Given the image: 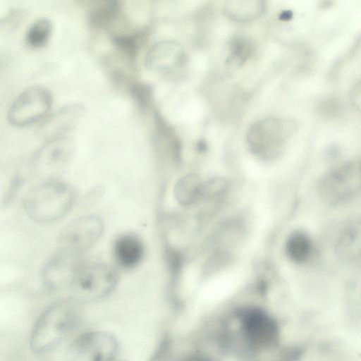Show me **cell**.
Listing matches in <instances>:
<instances>
[{"mask_svg": "<svg viewBox=\"0 0 361 361\" xmlns=\"http://www.w3.org/2000/svg\"><path fill=\"white\" fill-rule=\"evenodd\" d=\"M84 113L85 109L80 104L61 106L44 118L39 128V134L47 140L65 136L78 124Z\"/></svg>", "mask_w": 361, "mask_h": 361, "instance_id": "7c38bea8", "label": "cell"}, {"mask_svg": "<svg viewBox=\"0 0 361 361\" xmlns=\"http://www.w3.org/2000/svg\"><path fill=\"white\" fill-rule=\"evenodd\" d=\"M294 129L295 124L290 120L265 118L252 125L247 140L255 152L266 153L280 145Z\"/></svg>", "mask_w": 361, "mask_h": 361, "instance_id": "9c48e42d", "label": "cell"}, {"mask_svg": "<svg viewBox=\"0 0 361 361\" xmlns=\"http://www.w3.org/2000/svg\"><path fill=\"white\" fill-rule=\"evenodd\" d=\"M350 97L353 106L361 113V79L352 88Z\"/></svg>", "mask_w": 361, "mask_h": 361, "instance_id": "cb8c5ba5", "label": "cell"}, {"mask_svg": "<svg viewBox=\"0 0 361 361\" xmlns=\"http://www.w3.org/2000/svg\"><path fill=\"white\" fill-rule=\"evenodd\" d=\"M52 104L51 92L42 86H32L23 91L8 111V122L16 127L30 125L44 118Z\"/></svg>", "mask_w": 361, "mask_h": 361, "instance_id": "52a82bcc", "label": "cell"}, {"mask_svg": "<svg viewBox=\"0 0 361 361\" xmlns=\"http://www.w3.org/2000/svg\"><path fill=\"white\" fill-rule=\"evenodd\" d=\"M73 300L56 302L38 318L32 331L30 345L35 353H45L59 345L73 330L79 310Z\"/></svg>", "mask_w": 361, "mask_h": 361, "instance_id": "7a4b0ae2", "label": "cell"}, {"mask_svg": "<svg viewBox=\"0 0 361 361\" xmlns=\"http://www.w3.org/2000/svg\"><path fill=\"white\" fill-rule=\"evenodd\" d=\"M116 45L126 54L133 56L136 50V41L132 36L118 35L114 37Z\"/></svg>", "mask_w": 361, "mask_h": 361, "instance_id": "603a6c76", "label": "cell"}, {"mask_svg": "<svg viewBox=\"0 0 361 361\" xmlns=\"http://www.w3.org/2000/svg\"><path fill=\"white\" fill-rule=\"evenodd\" d=\"M76 194L72 186L58 179L44 180L25 195L23 207L27 216L39 224L63 218L73 207Z\"/></svg>", "mask_w": 361, "mask_h": 361, "instance_id": "6da1fadb", "label": "cell"}, {"mask_svg": "<svg viewBox=\"0 0 361 361\" xmlns=\"http://www.w3.org/2000/svg\"><path fill=\"white\" fill-rule=\"evenodd\" d=\"M317 190L329 206L343 204L361 193V157L338 164L320 178Z\"/></svg>", "mask_w": 361, "mask_h": 361, "instance_id": "3957f363", "label": "cell"}, {"mask_svg": "<svg viewBox=\"0 0 361 361\" xmlns=\"http://www.w3.org/2000/svg\"><path fill=\"white\" fill-rule=\"evenodd\" d=\"M118 341L111 333L90 331L76 337L68 345L66 361H112Z\"/></svg>", "mask_w": 361, "mask_h": 361, "instance_id": "8992f818", "label": "cell"}, {"mask_svg": "<svg viewBox=\"0 0 361 361\" xmlns=\"http://www.w3.org/2000/svg\"><path fill=\"white\" fill-rule=\"evenodd\" d=\"M74 152L75 144L67 136L48 140L32 158V173L43 181L57 179L70 164Z\"/></svg>", "mask_w": 361, "mask_h": 361, "instance_id": "5b68a950", "label": "cell"}, {"mask_svg": "<svg viewBox=\"0 0 361 361\" xmlns=\"http://www.w3.org/2000/svg\"><path fill=\"white\" fill-rule=\"evenodd\" d=\"M183 59L181 47L174 41H161L154 44L146 56L149 68L158 72H166L178 66Z\"/></svg>", "mask_w": 361, "mask_h": 361, "instance_id": "4fadbf2b", "label": "cell"}, {"mask_svg": "<svg viewBox=\"0 0 361 361\" xmlns=\"http://www.w3.org/2000/svg\"><path fill=\"white\" fill-rule=\"evenodd\" d=\"M228 187V181L222 178H214L202 183L200 197H212L223 193Z\"/></svg>", "mask_w": 361, "mask_h": 361, "instance_id": "7402d4cb", "label": "cell"}, {"mask_svg": "<svg viewBox=\"0 0 361 361\" xmlns=\"http://www.w3.org/2000/svg\"><path fill=\"white\" fill-rule=\"evenodd\" d=\"M264 6L262 1H229L224 6V12L233 20L245 22L260 16Z\"/></svg>", "mask_w": 361, "mask_h": 361, "instance_id": "e0dca14e", "label": "cell"}, {"mask_svg": "<svg viewBox=\"0 0 361 361\" xmlns=\"http://www.w3.org/2000/svg\"><path fill=\"white\" fill-rule=\"evenodd\" d=\"M241 313L243 331L250 343L262 346L276 341L279 329L271 317L256 308L245 310Z\"/></svg>", "mask_w": 361, "mask_h": 361, "instance_id": "8fae6325", "label": "cell"}, {"mask_svg": "<svg viewBox=\"0 0 361 361\" xmlns=\"http://www.w3.org/2000/svg\"><path fill=\"white\" fill-rule=\"evenodd\" d=\"M250 52V44L244 39H239L233 44L231 53L226 62L229 66H239L246 61Z\"/></svg>", "mask_w": 361, "mask_h": 361, "instance_id": "44dd1931", "label": "cell"}, {"mask_svg": "<svg viewBox=\"0 0 361 361\" xmlns=\"http://www.w3.org/2000/svg\"><path fill=\"white\" fill-rule=\"evenodd\" d=\"M117 271L104 263L82 265L68 290L75 302H90L109 295L118 283Z\"/></svg>", "mask_w": 361, "mask_h": 361, "instance_id": "277c9868", "label": "cell"}, {"mask_svg": "<svg viewBox=\"0 0 361 361\" xmlns=\"http://www.w3.org/2000/svg\"><path fill=\"white\" fill-rule=\"evenodd\" d=\"M117 1L99 2L90 11V22L96 27H103L114 20L119 11Z\"/></svg>", "mask_w": 361, "mask_h": 361, "instance_id": "ffe728a7", "label": "cell"}, {"mask_svg": "<svg viewBox=\"0 0 361 361\" xmlns=\"http://www.w3.org/2000/svg\"><path fill=\"white\" fill-rule=\"evenodd\" d=\"M52 32V23L47 18L36 20L28 28L25 35L27 44L32 48L44 46L49 41Z\"/></svg>", "mask_w": 361, "mask_h": 361, "instance_id": "d6986e66", "label": "cell"}, {"mask_svg": "<svg viewBox=\"0 0 361 361\" xmlns=\"http://www.w3.org/2000/svg\"><path fill=\"white\" fill-rule=\"evenodd\" d=\"M335 250L343 261L361 257V216L349 224L338 236Z\"/></svg>", "mask_w": 361, "mask_h": 361, "instance_id": "9a60e30c", "label": "cell"}, {"mask_svg": "<svg viewBox=\"0 0 361 361\" xmlns=\"http://www.w3.org/2000/svg\"><path fill=\"white\" fill-rule=\"evenodd\" d=\"M202 183L198 176L187 175L177 183L175 188V196L183 205L192 203L200 197Z\"/></svg>", "mask_w": 361, "mask_h": 361, "instance_id": "ac0fdd59", "label": "cell"}, {"mask_svg": "<svg viewBox=\"0 0 361 361\" xmlns=\"http://www.w3.org/2000/svg\"><path fill=\"white\" fill-rule=\"evenodd\" d=\"M82 267L81 255L59 250L45 263L42 271V280L49 289H68Z\"/></svg>", "mask_w": 361, "mask_h": 361, "instance_id": "30bf717a", "label": "cell"}, {"mask_svg": "<svg viewBox=\"0 0 361 361\" xmlns=\"http://www.w3.org/2000/svg\"><path fill=\"white\" fill-rule=\"evenodd\" d=\"M22 17H23V12H22V11H11L1 24L2 25H4L5 27H7L10 25V23H11V28L15 27L18 23H20Z\"/></svg>", "mask_w": 361, "mask_h": 361, "instance_id": "d4e9b609", "label": "cell"}, {"mask_svg": "<svg viewBox=\"0 0 361 361\" xmlns=\"http://www.w3.org/2000/svg\"><path fill=\"white\" fill-rule=\"evenodd\" d=\"M103 231L104 223L98 216L78 217L61 231L59 238V250L82 255L97 243Z\"/></svg>", "mask_w": 361, "mask_h": 361, "instance_id": "ba28073f", "label": "cell"}, {"mask_svg": "<svg viewBox=\"0 0 361 361\" xmlns=\"http://www.w3.org/2000/svg\"><path fill=\"white\" fill-rule=\"evenodd\" d=\"M287 257L293 262H307L312 255L313 244L310 235L303 231H295L288 238L286 246Z\"/></svg>", "mask_w": 361, "mask_h": 361, "instance_id": "2e32d148", "label": "cell"}, {"mask_svg": "<svg viewBox=\"0 0 361 361\" xmlns=\"http://www.w3.org/2000/svg\"><path fill=\"white\" fill-rule=\"evenodd\" d=\"M144 254V244L135 234H121L114 242V259L123 269H130L137 267L142 261Z\"/></svg>", "mask_w": 361, "mask_h": 361, "instance_id": "5bb4252c", "label": "cell"}]
</instances>
